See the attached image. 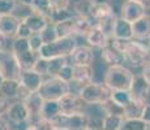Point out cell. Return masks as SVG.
Returning <instances> with one entry per match:
<instances>
[{
	"mask_svg": "<svg viewBox=\"0 0 150 130\" xmlns=\"http://www.w3.org/2000/svg\"><path fill=\"white\" fill-rule=\"evenodd\" d=\"M5 116L9 120V122L14 124V125H25L30 120V115H29L26 105L24 102H20V100L11 103V107Z\"/></svg>",
	"mask_w": 150,
	"mask_h": 130,
	"instance_id": "13",
	"label": "cell"
},
{
	"mask_svg": "<svg viewBox=\"0 0 150 130\" xmlns=\"http://www.w3.org/2000/svg\"><path fill=\"white\" fill-rule=\"evenodd\" d=\"M93 83H105V77L108 66L100 60L93 63Z\"/></svg>",
	"mask_w": 150,
	"mask_h": 130,
	"instance_id": "32",
	"label": "cell"
},
{
	"mask_svg": "<svg viewBox=\"0 0 150 130\" xmlns=\"http://www.w3.org/2000/svg\"><path fill=\"white\" fill-rule=\"evenodd\" d=\"M11 50H12L14 57L17 59L22 70L34 69V65L37 64V61L39 59V55L38 52L31 50L30 44H29V39L16 38L12 42Z\"/></svg>",
	"mask_w": 150,
	"mask_h": 130,
	"instance_id": "4",
	"label": "cell"
},
{
	"mask_svg": "<svg viewBox=\"0 0 150 130\" xmlns=\"http://www.w3.org/2000/svg\"><path fill=\"white\" fill-rule=\"evenodd\" d=\"M149 44H150V40H149Z\"/></svg>",
	"mask_w": 150,
	"mask_h": 130,
	"instance_id": "57",
	"label": "cell"
},
{
	"mask_svg": "<svg viewBox=\"0 0 150 130\" xmlns=\"http://www.w3.org/2000/svg\"><path fill=\"white\" fill-rule=\"evenodd\" d=\"M43 81L42 74H39L38 72H35L34 69H29V70H22L21 78H20V83L22 86H25L26 89H29L31 92H38L41 89Z\"/></svg>",
	"mask_w": 150,
	"mask_h": 130,
	"instance_id": "16",
	"label": "cell"
},
{
	"mask_svg": "<svg viewBox=\"0 0 150 130\" xmlns=\"http://www.w3.org/2000/svg\"><path fill=\"white\" fill-rule=\"evenodd\" d=\"M72 82L77 83L83 89L86 85L93 82V66H80L73 65V81Z\"/></svg>",
	"mask_w": 150,
	"mask_h": 130,
	"instance_id": "19",
	"label": "cell"
},
{
	"mask_svg": "<svg viewBox=\"0 0 150 130\" xmlns=\"http://www.w3.org/2000/svg\"><path fill=\"white\" fill-rule=\"evenodd\" d=\"M60 78V79L65 81V82L71 83L72 81H73V65L72 64H67L64 66V68L60 70L59 76H57Z\"/></svg>",
	"mask_w": 150,
	"mask_h": 130,
	"instance_id": "41",
	"label": "cell"
},
{
	"mask_svg": "<svg viewBox=\"0 0 150 130\" xmlns=\"http://www.w3.org/2000/svg\"><path fill=\"white\" fill-rule=\"evenodd\" d=\"M17 7V0H0V16L13 14Z\"/></svg>",
	"mask_w": 150,
	"mask_h": 130,
	"instance_id": "40",
	"label": "cell"
},
{
	"mask_svg": "<svg viewBox=\"0 0 150 130\" xmlns=\"http://www.w3.org/2000/svg\"><path fill=\"white\" fill-rule=\"evenodd\" d=\"M94 4H106V3H110V0H93Z\"/></svg>",
	"mask_w": 150,
	"mask_h": 130,
	"instance_id": "52",
	"label": "cell"
},
{
	"mask_svg": "<svg viewBox=\"0 0 150 130\" xmlns=\"http://www.w3.org/2000/svg\"><path fill=\"white\" fill-rule=\"evenodd\" d=\"M46 63H47V60L39 57L37 64L34 65V70L38 72L39 74H42V76H46Z\"/></svg>",
	"mask_w": 150,
	"mask_h": 130,
	"instance_id": "44",
	"label": "cell"
},
{
	"mask_svg": "<svg viewBox=\"0 0 150 130\" xmlns=\"http://www.w3.org/2000/svg\"><path fill=\"white\" fill-rule=\"evenodd\" d=\"M41 37L43 39V43H51V42H55L56 39H59L57 33H56V29H55V25L51 24V22L41 33Z\"/></svg>",
	"mask_w": 150,
	"mask_h": 130,
	"instance_id": "37",
	"label": "cell"
},
{
	"mask_svg": "<svg viewBox=\"0 0 150 130\" xmlns=\"http://www.w3.org/2000/svg\"><path fill=\"white\" fill-rule=\"evenodd\" d=\"M117 16L116 14H111L108 17H105V18L97 21V26L108 37V39H112V35H114V29H115V24H116Z\"/></svg>",
	"mask_w": 150,
	"mask_h": 130,
	"instance_id": "30",
	"label": "cell"
},
{
	"mask_svg": "<svg viewBox=\"0 0 150 130\" xmlns=\"http://www.w3.org/2000/svg\"><path fill=\"white\" fill-rule=\"evenodd\" d=\"M22 22L28 26V29L31 31V34H41L50 24L47 17L35 12H33L30 16H28L25 20H22Z\"/></svg>",
	"mask_w": 150,
	"mask_h": 130,
	"instance_id": "18",
	"label": "cell"
},
{
	"mask_svg": "<svg viewBox=\"0 0 150 130\" xmlns=\"http://www.w3.org/2000/svg\"><path fill=\"white\" fill-rule=\"evenodd\" d=\"M60 115H62V111H60L59 102H56V100H45V104H43V108H42V113H41V118L52 122L55 118L59 117Z\"/></svg>",
	"mask_w": 150,
	"mask_h": 130,
	"instance_id": "26",
	"label": "cell"
},
{
	"mask_svg": "<svg viewBox=\"0 0 150 130\" xmlns=\"http://www.w3.org/2000/svg\"><path fill=\"white\" fill-rule=\"evenodd\" d=\"M137 1L142 3V4L146 7V9H150V0H137Z\"/></svg>",
	"mask_w": 150,
	"mask_h": 130,
	"instance_id": "51",
	"label": "cell"
},
{
	"mask_svg": "<svg viewBox=\"0 0 150 130\" xmlns=\"http://www.w3.org/2000/svg\"><path fill=\"white\" fill-rule=\"evenodd\" d=\"M124 117L115 116V115H106L103 118L102 128L100 130H122V126L124 124Z\"/></svg>",
	"mask_w": 150,
	"mask_h": 130,
	"instance_id": "31",
	"label": "cell"
},
{
	"mask_svg": "<svg viewBox=\"0 0 150 130\" xmlns=\"http://www.w3.org/2000/svg\"><path fill=\"white\" fill-rule=\"evenodd\" d=\"M112 90L105 83H89L80 92V96L86 104H103L111 99Z\"/></svg>",
	"mask_w": 150,
	"mask_h": 130,
	"instance_id": "6",
	"label": "cell"
},
{
	"mask_svg": "<svg viewBox=\"0 0 150 130\" xmlns=\"http://www.w3.org/2000/svg\"><path fill=\"white\" fill-rule=\"evenodd\" d=\"M132 100L146 104L150 94V85L148 81L142 77V74H134V79L132 83V87L129 90Z\"/></svg>",
	"mask_w": 150,
	"mask_h": 130,
	"instance_id": "12",
	"label": "cell"
},
{
	"mask_svg": "<svg viewBox=\"0 0 150 130\" xmlns=\"http://www.w3.org/2000/svg\"><path fill=\"white\" fill-rule=\"evenodd\" d=\"M141 120L146 124L150 128V104H146L145 108H144V113H142V118Z\"/></svg>",
	"mask_w": 150,
	"mask_h": 130,
	"instance_id": "46",
	"label": "cell"
},
{
	"mask_svg": "<svg viewBox=\"0 0 150 130\" xmlns=\"http://www.w3.org/2000/svg\"><path fill=\"white\" fill-rule=\"evenodd\" d=\"M112 39H120V40L133 39V26H132L131 22L123 20L122 17H117Z\"/></svg>",
	"mask_w": 150,
	"mask_h": 130,
	"instance_id": "20",
	"label": "cell"
},
{
	"mask_svg": "<svg viewBox=\"0 0 150 130\" xmlns=\"http://www.w3.org/2000/svg\"><path fill=\"white\" fill-rule=\"evenodd\" d=\"M86 42H88V46L91 48H99V50H102L103 47H106V46L108 44L110 39L106 35L105 33H103L102 30H100L98 26L91 29V31L86 35Z\"/></svg>",
	"mask_w": 150,
	"mask_h": 130,
	"instance_id": "21",
	"label": "cell"
},
{
	"mask_svg": "<svg viewBox=\"0 0 150 130\" xmlns=\"http://www.w3.org/2000/svg\"><path fill=\"white\" fill-rule=\"evenodd\" d=\"M29 44H30V47H31V50L33 51L39 52V50L42 48V46L45 44L41 34H33V35L29 38Z\"/></svg>",
	"mask_w": 150,
	"mask_h": 130,
	"instance_id": "42",
	"label": "cell"
},
{
	"mask_svg": "<svg viewBox=\"0 0 150 130\" xmlns=\"http://www.w3.org/2000/svg\"><path fill=\"white\" fill-rule=\"evenodd\" d=\"M24 103L29 111V115H30V120L29 121L39 120L41 118L43 104H45V99L39 95V92H33Z\"/></svg>",
	"mask_w": 150,
	"mask_h": 130,
	"instance_id": "17",
	"label": "cell"
},
{
	"mask_svg": "<svg viewBox=\"0 0 150 130\" xmlns=\"http://www.w3.org/2000/svg\"><path fill=\"white\" fill-rule=\"evenodd\" d=\"M114 9L110 5V3H106V4H94V9H93V18L96 21H99V20L105 18V17H108L111 14H114Z\"/></svg>",
	"mask_w": 150,
	"mask_h": 130,
	"instance_id": "33",
	"label": "cell"
},
{
	"mask_svg": "<svg viewBox=\"0 0 150 130\" xmlns=\"http://www.w3.org/2000/svg\"><path fill=\"white\" fill-rule=\"evenodd\" d=\"M112 44L124 55V60L134 68H144L150 61L149 43H141L140 40H120L112 39Z\"/></svg>",
	"mask_w": 150,
	"mask_h": 130,
	"instance_id": "1",
	"label": "cell"
},
{
	"mask_svg": "<svg viewBox=\"0 0 150 130\" xmlns=\"http://www.w3.org/2000/svg\"><path fill=\"white\" fill-rule=\"evenodd\" d=\"M97 26V21L91 18H85V17L76 16L74 17V38L76 37H82L86 38L91 29Z\"/></svg>",
	"mask_w": 150,
	"mask_h": 130,
	"instance_id": "23",
	"label": "cell"
},
{
	"mask_svg": "<svg viewBox=\"0 0 150 130\" xmlns=\"http://www.w3.org/2000/svg\"><path fill=\"white\" fill-rule=\"evenodd\" d=\"M146 16V7L137 0H124L120 8V16L123 20L134 24Z\"/></svg>",
	"mask_w": 150,
	"mask_h": 130,
	"instance_id": "9",
	"label": "cell"
},
{
	"mask_svg": "<svg viewBox=\"0 0 150 130\" xmlns=\"http://www.w3.org/2000/svg\"><path fill=\"white\" fill-rule=\"evenodd\" d=\"M100 60L108 66H116V65H123L124 55L112 44L111 42H108V44L106 47H103L100 50Z\"/></svg>",
	"mask_w": 150,
	"mask_h": 130,
	"instance_id": "15",
	"label": "cell"
},
{
	"mask_svg": "<svg viewBox=\"0 0 150 130\" xmlns=\"http://www.w3.org/2000/svg\"><path fill=\"white\" fill-rule=\"evenodd\" d=\"M86 130H99V129H97V128H93V126H89V128L86 129Z\"/></svg>",
	"mask_w": 150,
	"mask_h": 130,
	"instance_id": "53",
	"label": "cell"
},
{
	"mask_svg": "<svg viewBox=\"0 0 150 130\" xmlns=\"http://www.w3.org/2000/svg\"><path fill=\"white\" fill-rule=\"evenodd\" d=\"M0 73L4 79L20 81V78H21L22 69L17 59L14 57L12 50H7L0 53Z\"/></svg>",
	"mask_w": 150,
	"mask_h": 130,
	"instance_id": "8",
	"label": "cell"
},
{
	"mask_svg": "<svg viewBox=\"0 0 150 130\" xmlns=\"http://www.w3.org/2000/svg\"><path fill=\"white\" fill-rule=\"evenodd\" d=\"M11 107V103L9 100L4 99V98H0V117L1 116H5L8 112V109H9Z\"/></svg>",
	"mask_w": 150,
	"mask_h": 130,
	"instance_id": "45",
	"label": "cell"
},
{
	"mask_svg": "<svg viewBox=\"0 0 150 130\" xmlns=\"http://www.w3.org/2000/svg\"><path fill=\"white\" fill-rule=\"evenodd\" d=\"M74 17L55 25V29H56V33L59 38H71V37H74Z\"/></svg>",
	"mask_w": 150,
	"mask_h": 130,
	"instance_id": "29",
	"label": "cell"
},
{
	"mask_svg": "<svg viewBox=\"0 0 150 130\" xmlns=\"http://www.w3.org/2000/svg\"><path fill=\"white\" fill-rule=\"evenodd\" d=\"M21 22V20L14 14L0 16V34L8 40H14L18 35Z\"/></svg>",
	"mask_w": 150,
	"mask_h": 130,
	"instance_id": "11",
	"label": "cell"
},
{
	"mask_svg": "<svg viewBox=\"0 0 150 130\" xmlns=\"http://www.w3.org/2000/svg\"><path fill=\"white\" fill-rule=\"evenodd\" d=\"M71 61L72 65H80V66L93 65V63L96 61L94 48L89 47V46H79L74 50L73 55L71 56Z\"/></svg>",
	"mask_w": 150,
	"mask_h": 130,
	"instance_id": "14",
	"label": "cell"
},
{
	"mask_svg": "<svg viewBox=\"0 0 150 130\" xmlns=\"http://www.w3.org/2000/svg\"><path fill=\"white\" fill-rule=\"evenodd\" d=\"M149 130H150V128H149Z\"/></svg>",
	"mask_w": 150,
	"mask_h": 130,
	"instance_id": "58",
	"label": "cell"
},
{
	"mask_svg": "<svg viewBox=\"0 0 150 130\" xmlns=\"http://www.w3.org/2000/svg\"><path fill=\"white\" fill-rule=\"evenodd\" d=\"M93 9H94L93 0H77L74 3V13H76V16L94 20Z\"/></svg>",
	"mask_w": 150,
	"mask_h": 130,
	"instance_id": "28",
	"label": "cell"
},
{
	"mask_svg": "<svg viewBox=\"0 0 150 130\" xmlns=\"http://www.w3.org/2000/svg\"><path fill=\"white\" fill-rule=\"evenodd\" d=\"M146 104L131 100L124 107V120H141Z\"/></svg>",
	"mask_w": 150,
	"mask_h": 130,
	"instance_id": "25",
	"label": "cell"
},
{
	"mask_svg": "<svg viewBox=\"0 0 150 130\" xmlns=\"http://www.w3.org/2000/svg\"><path fill=\"white\" fill-rule=\"evenodd\" d=\"M79 47L77 40L74 37L71 38H59L55 42L45 43L42 48L39 50L38 55L41 59H56V57H71L73 55L74 50Z\"/></svg>",
	"mask_w": 150,
	"mask_h": 130,
	"instance_id": "2",
	"label": "cell"
},
{
	"mask_svg": "<svg viewBox=\"0 0 150 130\" xmlns=\"http://www.w3.org/2000/svg\"><path fill=\"white\" fill-rule=\"evenodd\" d=\"M38 92L45 100L59 102L62 98H64L65 95L71 92V86L68 82L60 79L59 77H50L43 81Z\"/></svg>",
	"mask_w": 150,
	"mask_h": 130,
	"instance_id": "5",
	"label": "cell"
},
{
	"mask_svg": "<svg viewBox=\"0 0 150 130\" xmlns=\"http://www.w3.org/2000/svg\"><path fill=\"white\" fill-rule=\"evenodd\" d=\"M134 79V73L124 65L110 66L105 77V85L112 91H129Z\"/></svg>",
	"mask_w": 150,
	"mask_h": 130,
	"instance_id": "3",
	"label": "cell"
},
{
	"mask_svg": "<svg viewBox=\"0 0 150 130\" xmlns=\"http://www.w3.org/2000/svg\"><path fill=\"white\" fill-rule=\"evenodd\" d=\"M133 26V38L136 40H150V16L146 14L137 22L132 24Z\"/></svg>",
	"mask_w": 150,
	"mask_h": 130,
	"instance_id": "22",
	"label": "cell"
},
{
	"mask_svg": "<svg viewBox=\"0 0 150 130\" xmlns=\"http://www.w3.org/2000/svg\"><path fill=\"white\" fill-rule=\"evenodd\" d=\"M76 16L73 12H71L69 9H65V11H57V12H52L50 16V22L54 25L56 24H60L63 21H67V20H71Z\"/></svg>",
	"mask_w": 150,
	"mask_h": 130,
	"instance_id": "36",
	"label": "cell"
},
{
	"mask_svg": "<svg viewBox=\"0 0 150 130\" xmlns=\"http://www.w3.org/2000/svg\"><path fill=\"white\" fill-rule=\"evenodd\" d=\"M59 105L63 115H74V113L85 112L88 104L83 102L80 95L69 92V94H67L64 98H62L59 100Z\"/></svg>",
	"mask_w": 150,
	"mask_h": 130,
	"instance_id": "10",
	"label": "cell"
},
{
	"mask_svg": "<svg viewBox=\"0 0 150 130\" xmlns=\"http://www.w3.org/2000/svg\"><path fill=\"white\" fill-rule=\"evenodd\" d=\"M111 99L115 100L117 104H120L122 107H125L127 104L132 100V96L129 94V91H112Z\"/></svg>",
	"mask_w": 150,
	"mask_h": 130,
	"instance_id": "39",
	"label": "cell"
},
{
	"mask_svg": "<svg viewBox=\"0 0 150 130\" xmlns=\"http://www.w3.org/2000/svg\"><path fill=\"white\" fill-rule=\"evenodd\" d=\"M18 4H22V5H28V7H31L34 3V0H17Z\"/></svg>",
	"mask_w": 150,
	"mask_h": 130,
	"instance_id": "50",
	"label": "cell"
},
{
	"mask_svg": "<svg viewBox=\"0 0 150 130\" xmlns=\"http://www.w3.org/2000/svg\"><path fill=\"white\" fill-rule=\"evenodd\" d=\"M4 81V78H3V76H1V73H0V85H1V82Z\"/></svg>",
	"mask_w": 150,
	"mask_h": 130,
	"instance_id": "54",
	"label": "cell"
},
{
	"mask_svg": "<svg viewBox=\"0 0 150 130\" xmlns=\"http://www.w3.org/2000/svg\"><path fill=\"white\" fill-rule=\"evenodd\" d=\"M141 74H142V77L148 81V83L150 85V61L142 68V73H141Z\"/></svg>",
	"mask_w": 150,
	"mask_h": 130,
	"instance_id": "48",
	"label": "cell"
},
{
	"mask_svg": "<svg viewBox=\"0 0 150 130\" xmlns=\"http://www.w3.org/2000/svg\"><path fill=\"white\" fill-rule=\"evenodd\" d=\"M55 128H63L67 130H86L90 126V120L85 112L74 115H60L52 121Z\"/></svg>",
	"mask_w": 150,
	"mask_h": 130,
	"instance_id": "7",
	"label": "cell"
},
{
	"mask_svg": "<svg viewBox=\"0 0 150 130\" xmlns=\"http://www.w3.org/2000/svg\"><path fill=\"white\" fill-rule=\"evenodd\" d=\"M69 63L65 57H56V59H50L46 63V76L50 77H57L63 68Z\"/></svg>",
	"mask_w": 150,
	"mask_h": 130,
	"instance_id": "27",
	"label": "cell"
},
{
	"mask_svg": "<svg viewBox=\"0 0 150 130\" xmlns=\"http://www.w3.org/2000/svg\"><path fill=\"white\" fill-rule=\"evenodd\" d=\"M31 8H33V11L35 13L42 14V16L47 17V18H50L51 13H52V8H51L50 0H34ZM48 21H50V20H48Z\"/></svg>",
	"mask_w": 150,
	"mask_h": 130,
	"instance_id": "34",
	"label": "cell"
},
{
	"mask_svg": "<svg viewBox=\"0 0 150 130\" xmlns=\"http://www.w3.org/2000/svg\"><path fill=\"white\" fill-rule=\"evenodd\" d=\"M146 104H150V94H149V99H148V103Z\"/></svg>",
	"mask_w": 150,
	"mask_h": 130,
	"instance_id": "56",
	"label": "cell"
},
{
	"mask_svg": "<svg viewBox=\"0 0 150 130\" xmlns=\"http://www.w3.org/2000/svg\"><path fill=\"white\" fill-rule=\"evenodd\" d=\"M54 130H67V129H63V128H54Z\"/></svg>",
	"mask_w": 150,
	"mask_h": 130,
	"instance_id": "55",
	"label": "cell"
},
{
	"mask_svg": "<svg viewBox=\"0 0 150 130\" xmlns=\"http://www.w3.org/2000/svg\"><path fill=\"white\" fill-rule=\"evenodd\" d=\"M102 107H103V109H105L106 115H115V116L124 117V107L117 104L115 100L108 99L107 102H105L102 104Z\"/></svg>",
	"mask_w": 150,
	"mask_h": 130,
	"instance_id": "35",
	"label": "cell"
},
{
	"mask_svg": "<svg viewBox=\"0 0 150 130\" xmlns=\"http://www.w3.org/2000/svg\"><path fill=\"white\" fill-rule=\"evenodd\" d=\"M0 130H11L9 120H8V118H5V116L0 117Z\"/></svg>",
	"mask_w": 150,
	"mask_h": 130,
	"instance_id": "47",
	"label": "cell"
},
{
	"mask_svg": "<svg viewBox=\"0 0 150 130\" xmlns=\"http://www.w3.org/2000/svg\"><path fill=\"white\" fill-rule=\"evenodd\" d=\"M7 38H4V37L0 34V53L4 51H7Z\"/></svg>",
	"mask_w": 150,
	"mask_h": 130,
	"instance_id": "49",
	"label": "cell"
},
{
	"mask_svg": "<svg viewBox=\"0 0 150 130\" xmlns=\"http://www.w3.org/2000/svg\"><path fill=\"white\" fill-rule=\"evenodd\" d=\"M122 130H149V126L142 120H125Z\"/></svg>",
	"mask_w": 150,
	"mask_h": 130,
	"instance_id": "38",
	"label": "cell"
},
{
	"mask_svg": "<svg viewBox=\"0 0 150 130\" xmlns=\"http://www.w3.org/2000/svg\"><path fill=\"white\" fill-rule=\"evenodd\" d=\"M52 12H57V11H65L69 9L71 5V0H50Z\"/></svg>",
	"mask_w": 150,
	"mask_h": 130,
	"instance_id": "43",
	"label": "cell"
},
{
	"mask_svg": "<svg viewBox=\"0 0 150 130\" xmlns=\"http://www.w3.org/2000/svg\"><path fill=\"white\" fill-rule=\"evenodd\" d=\"M20 89V81L13 79H4L0 85V98H4L7 100L17 99Z\"/></svg>",
	"mask_w": 150,
	"mask_h": 130,
	"instance_id": "24",
	"label": "cell"
}]
</instances>
